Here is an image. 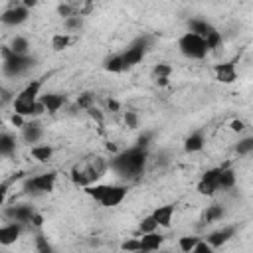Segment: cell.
<instances>
[{"label": "cell", "mask_w": 253, "mask_h": 253, "mask_svg": "<svg viewBox=\"0 0 253 253\" xmlns=\"http://www.w3.org/2000/svg\"><path fill=\"white\" fill-rule=\"evenodd\" d=\"M121 249L126 251V253H140V241H138V237H130V239L123 241L121 243Z\"/></svg>", "instance_id": "cell-33"}, {"label": "cell", "mask_w": 253, "mask_h": 253, "mask_svg": "<svg viewBox=\"0 0 253 253\" xmlns=\"http://www.w3.org/2000/svg\"><path fill=\"white\" fill-rule=\"evenodd\" d=\"M148 49H150V38H148V36H138V38H134V40L119 53L121 59H123L125 69H130V67L138 65V63L144 59V55H146Z\"/></svg>", "instance_id": "cell-3"}, {"label": "cell", "mask_w": 253, "mask_h": 253, "mask_svg": "<svg viewBox=\"0 0 253 253\" xmlns=\"http://www.w3.org/2000/svg\"><path fill=\"white\" fill-rule=\"evenodd\" d=\"M126 194H128L126 184H105V192H103L99 204L103 208H115L126 198Z\"/></svg>", "instance_id": "cell-7"}, {"label": "cell", "mask_w": 253, "mask_h": 253, "mask_svg": "<svg viewBox=\"0 0 253 253\" xmlns=\"http://www.w3.org/2000/svg\"><path fill=\"white\" fill-rule=\"evenodd\" d=\"M42 136H43V128H42V125H40L38 121L26 123V125L22 126V138H24V140H26L30 146L38 144Z\"/></svg>", "instance_id": "cell-15"}, {"label": "cell", "mask_w": 253, "mask_h": 253, "mask_svg": "<svg viewBox=\"0 0 253 253\" xmlns=\"http://www.w3.org/2000/svg\"><path fill=\"white\" fill-rule=\"evenodd\" d=\"M138 241H140V253H152V251H158L162 247L164 235L154 231V233H146V235L138 237Z\"/></svg>", "instance_id": "cell-16"}, {"label": "cell", "mask_w": 253, "mask_h": 253, "mask_svg": "<svg viewBox=\"0 0 253 253\" xmlns=\"http://www.w3.org/2000/svg\"><path fill=\"white\" fill-rule=\"evenodd\" d=\"M77 107L79 109H83V111H87V109H91L93 107V95L91 93H81L79 97H77Z\"/></svg>", "instance_id": "cell-34"}, {"label": "cell", "mask_w": 253, "mask_h": 253, "mask_svg": "<svg viewBox=\"0 0 253 253\" xmlns=\"http://www.w3.org/2000/svg\"><path fill=\"white\" fill-rule=\"evenodd\" d=\"M22 229H24V225L16 223V221H8V223L0 225V245H4V247L14 245L20 239Z\"/></svg>", "instance_id": "cell-10"}, {"label": "cell", "mask_w": 253, "mask_h": 253, "mask_svg": "<svg viewBox=\"0 0 253 253\" xmlns=\"http://www.w3.org/2000/svg\"><path fill=\"white\" fill-rule=\"evenodd\" d=\"M219 172H221V166H215V168H210L202 174L196 190L202 194V196H213L219 188H217V178H219Z\"/></svg>", "instance_id": "cell-8"}, {"label": "cell", "mask_w": 253, "mask_h": 253, "mask_svg": "<svg viewBox=\"0 0 253 253\" xmlns=\"http://www.w3.org/2000/svg\"><path fill=\"white\" fill-rule=\"evenodd\" d=\"M65 101H67V97L63 93H43V95H40V103L43 105L45 113H49V115H55L65 105Z\"/></svg>", "instance_id": "cell-13"}, {"label": "cell", "mask_w": 253, "mask_h": 253, "mask_svg": "<svg viewBox=\"0 0 253 253\" xmlns=\"http://www.w3.org/2000/svg\"><path fill=\"white\" fill-rule=\"evenodd\" d=\"M237 178H235V172L227 166H221V172H219V178H217V188L219 190H231L235 186Z\"/></svg>", "instance_id": "cell-19"}, {"label": "cell", "mask_w": 253, "mask_h": 253, "mask_svg": "<svg viewBox=\"0 0 253 253\" xmlns=\"http://www.w3.org/2000/svg\"><path fill=\"white\" fill-rule=\"evenodd\" d=\"M223 215H225V210H223V206H219V204H213V206H210V208L206 210V213H204V221H206V223H211V221H219Z\"/></svg>", "instance_id": "cell-25"}, {"label": "cell", "mask_w": 253, "mask_h": 253, "mask_svg": "<svg viewBox=\"0 0 253 253\" xmlns=\"http://www.w3.org/2000/svg\"><path fill=\"white\" fill-rule=\"evenodd\" d=\"M125 125L128 128H136L138 126V115L134 111H125Z\"/></svg>", "instance_id": "cell-36"}, {"label": "cell", "mask_w": 253, "mask_h": 253, "mask_svg": "<svg viewBox=\"0 0 253 253\" xmlns=\"http://www.w3.org/2000/svg\"><path fill=\"white\" fill-rule=\"evenodd\" d=\"M172 75V65L170 63H156L152 69V79H170Z\"/></svg>", "instance_id": "cell-26"}, {"label": "cell", "mask_w": 253, "mask_h": 253, "mask_svg": "<svg viewBox=\"0 0 253 253\" xmlns=\"http://www.w3.org/2000/svg\"><path fill=\"white\" fill-rule=\"evenodd\" d=\"M190 253H215V249H213L211 245H208L204 239H200V241L196 243V247H194Z\"/></svg>", "instance_id": "cell-37"}, {"label": "cell", "mask_w": 253, "mask_h": 253, "mask_svg": "<svg viewBox=\"0 0 253 253\" xmlns=\"http://www.w3.org/2000/svg\"><path fill=\"white\" fill-rule=\"evenodd\" d=\"M0 89H2V85H0Z\"/></svg>", "instance_id": "cell-45"}, {"label": "cell", "mask_w": 253, "mask_h": 253, "mask_svg": "<svg viewBox=\"0 0 253 253\" xmlns=\"http://www.w3.org/2000/svg\"><path fill=\"white\" fill-rule=\"evenodd\" d=\"M146 162H148V148H140L134 144L123 152H117L111 158L109 168L123 180H136L138 176H142Z\"/></svg>", "instance_id": "cell-1"}, {"label": "cell", "mask_w": 253, "mask_h": 253, "mask_svg": "<svg viewBox=\"0 0 253 253\" xmlns=\"http://www.w3.org/2000/svg\"><path fill=\"white\" fill-rule=\"evenodd\" d=\"M32 223H34L36 227H42V223H43V217H42V215H40V213L36 211V215L32 217Z\"/></svg>", "instance_id": "cell-44"}, {"label": "cell", "mask_w": 253, "mask_h": 253, "mask_svg": "<svg viewBox=\"0 0 253 253\" xmlns=\"http://www.w3.org/2000/svg\"><path fill=\"white\" fill-rule=\"evenodd\" d=\"M235 152H237L239 156H247V154H251V152H253V136H245V138H241V140L235 144Z\"/></svg>", "instance_id": "cell-28"}, {"label": "cell", "mask_w": 253, "mask_h": 253, "mask_svg": "<svg viewBox=\"0 0 253 253\" xmlns=\"http://www.w3.org/2000/svg\"><path fill=\"white\" fill-rule=\"evenodd\" d=\"M178 49H180V53H182L184 57L196 59V61L204 59V57L210 53L208 47H206L204 38H200V36H196V34H192V32H186V34H182V36L178 38Z\"/></svg>", "instance_id": "cell-4"}, {"label": "cell", "mask_w": 253, "mask_h": 253, "mask_svg": "<svg viewBox=\"0 0 253 253\" xmlns=\"http://www.w3.org/2000/svg\"><path fill=\"white\" fill-rule=\"evenodd\" d=\"M63 26H65L67 34H69V32H79V30L83 28V16L73 14V16H69V18L63 20Z\"/></svg>", "instance_id": "cell-27"}, {"label": "cell", "mask_w": 253, "mask_h": 253, "mask_svg": "<svg viewBox=\"0 0 253 253\" xmlns=\"http://www.w3.org/2000/svg\"><path fill=\"white\" fill-rule=\"evenodd\" d=\"M71 43H73V36L67 34V32L55 34V36L51 38V47H53V51H63V49H67Z\"/></svg>", "instance_id": "cell-22"}, {"label": "cell", "mask_w": 253, "mask_h": 253, "mask_svg": "<svg viewBox=\"0 0 253 253\" xmlns=\"http://www.w3.org/2000/svg\"><path fill=\"white\" fill-rule=\"evenodd\" d=\"M10 123H12V125H14V126H18V128H22V126H24V125H26V119H24V117H20V115H16V113H14V115H12V117H10Z\"/></svg>", "instance_id": "cell-42"}, {"label": "cell", "mask_w": 253, "mask_h": 253, "mask_svg": "<svg viewBox=\"0 0 253 253\" xmlns=\"http://www.w3.org/2000/svg\"><path fill=\"white\" fill-rule=\"evenodd\" d=\"M176 206L174 204H166V206H158L150 215L154 217V221L158 223V227H170L172 225V217H174Z\"/></svg>", "instance_id": "cell-14"}, {"label": "cell", "mask_w": 253, "mask_h": 253, "mask_svg": "<svg viewBox=\"0 0 253 253\" xmlns=\"http://www.w3.org/2000/svg\"><path fill=\"white\" fill-rule=\"evenodd\" d=\"M204 42H206V47H208V51H213V49H217L221 43H223V40H221V34L217 32V30H213L208 38H204Z\"/></svg>", "instance_id": "cell-31"}, {"label": "cell", "mask_w": 253, "mask_h": 253, "mask_svg": "<svg viewBox=\"0 0 253 253\" xmlns=\"http://www.w3.org/2000/svg\"><path fill=\"white\" fill-rule=\"evenodd\" d=\"M36 65V57L28 55H16L8 45L2 47V73L6 77H22Z\"/></svg>", "instance_id": "cell-2"}, {"label": "cell", "mask_w": 253, "mask_h": 253, "mask_svg": "<svg viewBox=\"0 0 253 253\" xmlns=\"http://www.w3.org/2000/svg\"><path fill=\"white\" fill-rule=\"evenodd\" d=\"M28 18H30V10H28L22 2H14V4H10V6L0 14V24L6 26V28H18V26H22Z\"/></svg>", "instance_id": "cell-6"}, {"label": "cell", "mask_w": 253, "mask_h": 253, "mask_svg": "<svg viewBox=\"0 0 253 253\" xmlns=\"http://www.w3.org/2000/svg\"><path fill=\"white\" fill-rule=\"evenodd\" d=\"M87 115H89L93 121H97V123H103V113H101L99 109L91 107V109H87Z\"/></svg>", "instance_id": "cell-41"}, {"label": "cell", "mask_w": 253, "mask_h": 253, "mask_svg": "<svg viewBox=\"0 0 253 253\" xmlns=\"http://www.w3.org/2000/svg\"><path fill=\"white\" fill-rule=\"evenodd\" d=\"M32 156L38 160V162H49L51 156H53V146L51 144H34L32 146Z\"/></svg>", "instance_id": "cell-21"}, {"label": "cell", "mask_w": 253, "mask_h": 253, "mask_svg": "<svg viewBox=\"0 0 253 253\" xmlns=\"http://www.w3.org/2000/svg\"><path fill=\"white\" fill-rule=\"evenodd\" d=\"M213 73H215V79L223 85H229L237 79V67L233 61H223V63H215L213 65Z\"/></svg>", "instance_id": "cell-11"}, {"label": "cell", "mask_w": 253, "mask_h": 253, "mask_svg": "<svg viewBox=\"0 0 253 253\" xmlns=\"http://www.w3.org/2000/svg\"><path fill=\"white\" fill-rule=\"evenodd\" d=\"M8 47H10L16 55H28V53H30V42H28V38H24V36H14Z\"/></svg>", "instance_id": "cell-23"}, {"label": "cell", "mask_w": 253, "mask_h": 253, "mask_svg": "<svg viewBox=\"0 0 253 253\" xmlns=\"http://www.w3.org/2000/svg\"><path fill=\"white\" fill-rule=\"evenodd\" d=\"M103 67H105V71H109V73H123V71H125L123 59H121V55H119V53H117V55L107 57V59H105V63H103Z\"/></svg>", "instance_id": "cell-24"}, {"label": "cell", "mask_w": 253, "mask_h": 253, "mask_svg": "<svg viewBox=\"0 0 253 253\" xmlns=\"http://www.w3.org/2000/svg\"><path fill=\"white\" fill-rule=\"evenodd\" d=\"M150 138H152V132H142L138 138H136V146H140V148H148V144H150Z\"/></svg>", "instance_id": "cell-38"}, {"label": "cell", "mask_w": 253, "mask_h": 253, "mask_svg": "<svg viewBox=\"0 0 253 253\" xmlns=\"http://www.w3.org/2000/svg\"><path fill=\"white\" fill-rule=\"evenodd\" d=\"M158 229V223L154 221V217L152 215H146L140 223H138V231H140V235H146V233H154Z\"/></svg>", "instance_id": "cell-30"}, {"label": "cell", "mask_w": 253, "mask_h": 253, "mask_svg": "<svg viewBox=\"0 0 253 253\" xmlns=\"http://www.w3.org/2000/svg\"><path fill=\"white\" fill-rule=\"evenodd\" d=\"M36 249H38V253H53V249H51V245L43 233L36 235Z\"/></svg>", "instance_id": "cell-32"}, {"label": "cell", "mask_w": 253, "mask_h": 253, "mask_svg": "<svg viewBox=\"0 0 253 253\" xmlns=\"http://www.w3.org/2000/svg\"><path fill=\"white\" fill-rule=\"evenodd\" d=\"M198 241H200V237H196V235H184V237L178 239V247H180L182 253H190L196 247Z\"/></svg>", "instance_id": "cell-29"}, {"label": "cell", "mask_w": 253, "mask_h": 253, "mask_svg": "<svg viewBox=\"0 0 253 253\" xmlns=\"http://www.w3.org/2000/svg\"><path fill=\"white\" fill-rule=\"evenodd\" d=\"M233 235H235V225H225V227H221V229H215V231L208 233L204 241L215 249V247L225 245V243H227V241H229Z\"/></svg>", "instance_id": "cell-12"}, {"label": "cell", "mask_w": 253, "mask_h": 253, "mask_svg": "<svg viewBox=\"0 0 253 253\" xmlns=\"http://www.w3.org/2000/svg\"><path fill=\"white\" fill-rule=\"evenodd\" d=\"M229 128H231L233 132H243V128H245V123H243L241 119H233V121L229 123Z\"/></svg>", "instance_id": "cell-39"}, {"label": "cell", "mask_w": 253, "mask_h": 253, "mask_svg": "<svg viewBox=\"0 0 253 253\" xmlns=\"http://www.w3.org/2000/svg\"><path fill=\"white\" fill-rule=\"evenodd\" d=\"M213 30H215V28H213L208 20H202V18H192V20L188 22V32H192V34H196V36H200V38H208Z\"/></svg>", "instance_id": "cell-17"}, {"label": "cell", "mask_w": 253, "mask_h": 253, "mask_svg": "<svg viewBox=\"0 0 253 253\" xmlns=\"http://www.w3.org/2000/svg\"><path fill=\"white\" fill-rule=\"evenodd\" d=\"M57 172H45V174H36L24 182V188L34 194H49L55 188Z\"/></svg>", "instance_id": "cell-5"}, {"label": "cell", "mask_w": 253, "mask_h": 253, "mask_svg": "<svg viewBox=\"0 0 253 253\" xmlns=\"http://www.w3.org/2000/svg\"><path fill=\"white\" fill-rule=\"evenodd\" d=\"M16 152V136L12 132H0V156H12Z\"/></svg>", "instance_id": "cell-20"}, {"label": "cell", "mask_w": 253, "mask_h": 253, "mask_svg": "<svg viewBox=\"0 0 253 253\" xmlns=\"http://www.w3.org/2000/svg\"><path fill=\"white\" fill-rule=\"evenodd\" d=\"M204 144H206L204 132H202V130H196V132H192V134L184 140V150H186L188 154H194V152H200V150L204 148Z\"/></svg>", "instance_id": "cell-18"}, {"label": "cell", "mask_w": 253, "mask_h": 253, "mask_svg": "<svg viewBox=\"0 0 253 253\" xmlns=\"http://www.w3.org/2000/svg\"><path fill=\"white\" fill-rule=\"evenodd\" d=\"M57 14L65 20V18H69V16L75 14V6L73 4H57Z\"/></svg>", "instance_id": "cell-35"}, {"label": "cell", "mask_w": 253, "mask_h": 253, "mask_svg": "<svg viewBox=\"0 0 253 253\" xmlns=\"http://www.w3.org/2000/svg\"><path fill=\"white\" fill-rule=\"evenodd\" d=\"M107 107H109L111 113H117V111L121 109V103H119L117 99H109V101H107Z\"/></svg>", "instance_id": "cell-43"}, {"label": "cell", "mask_w": 253, "mask_h": 253, "mask_svg": "<svg viewBox=\"0 0 253 253\" xmlns=\"http://www.w3.org/2000/svg\"><path fill=\"white\" fill-rule=\"evenodd\" d=\"M4 213L10 217V221H16V223H32V217L36 215V210L34 206H28V204H14V206H8L4 210Z\"/></svg>", "instance_id": "cell-9"}, {"label": "cell", "mask_w": 253, "mask_h": 253, "mask_svg": "<svg viewBox=\"0 0 253 253\" xmlns=\"http://www.w3.org/2000/svg\"><path fill=\"white\" fill-rule=\"evenodd\" d=\"M8 188H10V182H4L0 184V211H2V206L6 202V196H8Z\"/></svg>", "instance_id": "cell-40"}]
</instances>
